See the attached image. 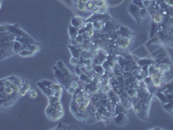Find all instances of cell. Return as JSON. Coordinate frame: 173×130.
Listing matches in <instances>:
<instances>
[{
    "mask_svg": "<svg viewBox=\"0 0 173 130\" xmlns=\"http://www.w3.org/2000/svg\"><path fill=\"white\" fill-rule=\"evenodd\" d=\"M74 72L77 75V76H80L81 74H82V71H81V66L78 64L74 67Z\"/></svg>",
    "mask_w": 173,
    "mask_h": 130,
    "instance_id": "32",
    "label": "cell"
},
{
    "mask_svg": "<svg viewBox=\"0 0 173 130\" xmlns=\"http://www.w3.org/2000/svg\"><path fill=\"white\" fill-rule=\"evenodd\" d=\"M93 24H94V29L95 31H101L104 28V26H105V23L102 22V21H100V20L94 21Z\"/></svg>",
    "mask_w": 173,
    "mask_h": 130,
    "instance_id": "15",
    "label": "cell"
},
{
    "mask_svg": "<svg viewBox=\"0 0 173 130\" xmlns=\"http://www.w3.org/2000/svg\"><path fill=\"white\" fill-rule=\"evenodd\" d=\"M49 104H53V103H56L57 101H60V98H57L54 96H49Z\"/></svg>",
    "mask_w": 173,
    "mask_h": 130,
    "instance_id": "28",
    "label": "cell"
},
{
    "mask_svg": "<svg viewBox=\"0 0 173 130\" xmlns=\"http://www.w3.org/2000/svg\"><path fill=\"white\" fill-rule=\"evenodd\" d=\"M139 14H140V17H141L142 19H144V18L147 17V15L149 14V12H148V10H147L145 7H144V8H142V9H140Z\"/></svg>",
    "mask_w": 173,
    "mask_h": 130,
    "instance_id": "27",
    "label": "cell"
},
{
    "mask_svg": "<svg viewBox=\"0 0 173 130\" xmlns=\"http://www.w3.org/2000/svg\"><path fill=\"white\" fill-rule=\"evenodd\" d=\"M85 40L86 39L84 37V35L78 34L76 36V37H74V39H72V44L74 45V46H80V45H81L82 43H84Z\"/></svg>",
    "mask_w": 173,
    "mask_h": 130,
    "instance_id": "11",
    "label": "cell"
},
{
    "mask_svg": "<svg viewBox=\"0 0 173 130\" xmlns=\"http://www.w3.org/2000/svg\"><path fill=\"white\" fill-rule=\"evenodd\" d=\"M46 116H48L51 121H56L60 120L61 118H62V116L64 115V111L63 110H59V109H56L54 108L51 105L49 104V106L46 108Z\"/></svg>",
    "mask_w": 173,
    "mask_h": 130,
    "instance_id": "1",
    "label": "cell"
},
{
    "mask_svg": "<svg viewBox=\"0 0 173 130\" xmlns=\"http://www.w3.org/2000/svg\"><path fill=\"white\" fill-rule=\"evenodd\" d=\"M132 4H135L136 6L139 7L140 9L144 8V1H143V0H133V1H132Z\"/></svg>",
    "mask_w": 173,
    "mask_h": 130,
    "instance_id": "26",
    "label": "cell"
},
{
    "mask_svg": "<svg viewBox=\"0 0 173 130\" xmlns=\"http://www.w3.org/2000/svg\"><path fill=\"white\" fill-rule=\"evenodd\" d=\"M79 78H80V80L81 81H82V82H85V83H90L91 82H92V78L90 77V76H88L87 75H86V74H81L80 76H79Z\"/></svg>",
    "mask_w": 173,
    "mask_h": 130,
    "instance_id": "22",
    "label": "cell"
},
{
    "mask_svg": "<svg viewBox=\"0 0 173 130\" xmlns=\"http://www.w3.org/2000/svg\"><path fill=\"white\" fill-rule=\"evenodd\" d=\"M70 64L75 67L76 65H78V64H79V59L72 57L70 58Z\"/></svg>",
    "mask_w": 173,
    "mask_h": 130,
    "instance_id": "33",
    "label": "cell"
},
{
    "mask_svg": "<svg viewBox=\"0 0 173 130\" xmlns=\"http://www.w3.org/2000/svg\"><path fill=\"white\" fill-rule=\"evenodd\" d=\"M43 91V93L46 96H54V93L55 91L50 88V87H44L43 89H41Z\"/></svg>",
    "mask_w": 173,
    "mask_h": 130,
    "instance_id": "20",
    "label": "cell"
},
{
    "mask_svg": "<svg viewBox=\"0 0 173 130\" xmlns=\"http://www.w3.org/2000/svg\"><path fill=\"white\" fill-rule=\"evenodd\" d=\"M56 65H57L58 68L62 71V73H63L66 76L70 77V78H74V77H75V75H74L72 73L70 72V70L67 68V66L62 62V61H59Z\"/></svg>",
    "mask_w": 173,
    "mask_h": 130,
    "instance_id": "8",
    "label": "cell"
},
{
    "mask_svg": "<svg viewBox=\"0 0 173 130\" xmlns=\"http://www.w3.org/2000/svg\"><path fill=\"white\" fill-rule=\"evenodd\" d=\"M126 112H127V109H126V108L123 106V104L121 102H119V103L116 104L115 110H114V116L119 115V114H121V113H126Z\"/></svg>",
    "mask_w": 173,
    "mask_h": 130,
    "instance_id": "14",
    "label": "cell"
},
{
    "mask_svg": "<svg viewBox=\"0 0 173 130\" xmlns=\"http://www.w3.org/2000/svg\"><path fill=\"white\" fill-rule=\"evenodd\" d=\"M54 129H69V125H65V124H62V123H60L58 124V126L56 128H55Z\"/></svg>",
    "mask_w": 173,
    "mask_h": 130,
    "instance_id": "31",
    "label": "cell"
},
{
    "mask_svg": "<svg viewBox=\"0 0 173 130\" xmlns=\"http://www.w3.org/2000/svg\"><path fill=\"white\" fill-rule=\"evenodd\" d=\"M42 83H43V85L45 87H50L52 86V84L54 83L52 81H50V80H46V79H44V80H42V81H40Z\"/></svg>",
    "mask_w": 173,
    "mask_h": 130,
    "instance_id": "30",
    "label": "cell"
},
{
    "mask_svg": "<svg viewBox=\"0 0 173 130\" xmlns=\"http://www.w3.org/2000/svg\"><path fill=\"white\" fill-rule=\"evenodd\" d=\"M99 11H100V7L95 5L94 7V9L92 10V12H93V14H95V13H99Z\"/></svg>",
    "mask_w": 173,
    "mask_h": 130,
    "instance_id": "39",
    "label": "cell"
},
{
    "mask_svg": "<svg viewBox=\"0 0 173 130\" xmlns=\"http://www.w3.org/2000/svg\"><path fill=\"white\" fill-rule=\"evenodd\" d=\"M95 5L99 6V7H107V0H96V1H94Z\"/></svg>",
    "mask_w": 173,
    "mask_h": 130,
    "instance_id": "23",
    "label": "cell"
},
{
    "mask_svg": "<svg viewBox=\"0 0 173 130\" xmlns=\"http://www.w3.org/2000/svg\"><path fill=\"white\" fill-rule=\"evenodd\" d=\"M69 35H70V37H71V40L74 39V37H76V36L79 34V29L74 27L72 25L69 26Z\"/></svg>",
    "mask_w": 173,
    "mask_h": 130,
    "instance_id": "19",
    "label": "cell"
},
{
    "mask_svg": "<svg viewBox=\"0 0 173 130\" xmlns=\"http://www.w3.org/2000/svg\"><path fill=\"white\" fill-rule=\"evenodd\" d=\"M85 62H86V59L83 57H80V58H79V65H84L85 64Z\"/></svg>",
    "mask_w": 173,
    "mask_h": 130,
    "instance_id": "36",
    "label": "cell"
},
{
    "mask_svg": "<svg viewBox=\"0 0 173 130\" xmlns=\"http://www.w3.org/2000/svg\"><path fill=\"white\" fill-rule=\"evenodd\" d=\"M30 91V84H29V81H24L23 86L21 88V90H20V96H25Z\"/></svg>",
    "mask_w": 173,
    "mask_h": 130,
    "instance_id": "10",
    "label": "cell"
},
{
    "mask_svg": "<svg viewBox=\"0 0 173 130\" xmlns=\"http://www.w3.org/2000/svg\"><path fill=\"white\" fill-rule=\"evenodd\" d=\"M69 49L71 52L72 57L75 58H80V57L81 56V52L83 51V49H81L80 46H74L73 44L69 45Z\"/></svg>",
    "mask_w": 173,
    "mask_h": 130,
    "instance_id": "7",
    "label": "cell"
},
{
    "mask_svg": "<svg viewBox=\"0 0 173 130\" xmlns=\"http://www.w3.org/2000/svg\"><path fill=\"white\" fill-rule=\"evenodd\" d=\"M61 96H62V91H55V93H54V96L60 98V99H61Z\"/></svg>",
    "mask_w": 173,
    "mask_h": 130,
    "instance_id": "38",
    "label": "cell"
},
{
    "mask_svg": "<svg viewBox=\"0 0 173 130\" xmlns=\"http://www.w3.org/2000/svg\"><path fill=\"white\" fill-rule=\"evenodd\" d=\"M119 31L120 37H128V38H132L135 36V33L134 32H132L131 29L127 28V27H124V26H120L119 29Z\"/></svg>",
    "mask_w": 173,
    "mask_h": 130,
    "instance_id": "9",
    "label": "cell"
},
{
    "mask_svg": "<svg viewBox=\"0 0 173 130\" xmlns=\"http://www.w3.org/2000/svg\"><path fill=\"white\" fill-rule=\"evenodd\" d=\"M86 23V20L81 17H74L72 19H71V24L74 27L77 28V29H81V28H83L84 24Z\"/></svg>",
    "mask_w": 173,
    "mask_h": 130,
    "instance_id": "6",
    "label": "cell"
},
{
    "mask_svg": "<svg viewBox=\"0 0 173 130\" xmlns=\"http://www.w3.org/2000/svg\"><path fill=\"white\" fill-rule=\"evenodd\" d=\"M94 72L96 75H102L105 74V69L102 66V64H97V65H94Z\"/></svg>",
    "mask_w": 173,
    "mask_h": 130,
    "instance_id": "17",
    "label": "cell"
},
{
    "mask_svg": "<svg viewBox=\"0 0 173 130\" xmlns=\"http://www.w3.org/2000/svg\"><path fill=\"white\" fill-rule=\"evenodd\" d=\"M152 129H160V128H153Z\"/></svg>",
    "mask_w": 173,
    "mask_h": 130,
    "instance_id": "40",
    "label": "cell"
},
{
    "mask_svg": "<svg viewBox=\"0 0 173 130\" xmlns=\"http://www.w3.org/2000/svg\"><path fill=\"white\" fill-rule=\"evenodd\" d=\"M62 88H63V85L61 84V83H54L51 86V88L54 90V91H61L62 90Z\"/></svg>",
    "mask_w": 173,
    "mask_h": 130,
    "instance_id": "24",
    "label": "cell"
},
{
    "mask_svg": "<svg viewBox=\"0 0 173 130\" xmlns=\"http://www.w3.org/2000/svg\"><path fill=\"white\" fill-rule=\"evenodd\" d=\"M67 90H68V93H69V95H71V96H73V95L75 93V91H76V89H75V88H74L72 86L70 87L69 88H68Z\"/></svg>",
    "mask_w": 173,
    "mask_h": 130,
    "instance_id": "37",
    "label": "cell"
},
{
    "mask_svg": "<svg viewBox=\"0 0 173 130\" xmlns=\"http://www.w3.org/2000/svg\"><path fill=\"white\" fill-rule=\"evenodd\" d=\"M11 82H12L13 83L15 84H16V85H18V86H23V84H24V80H22L20 77H18V76H14V75H11V76H10V77H7Z\"/></svg>",
    "mask_w": 173,
    "mask_h": 130,
    "instance_id": "16",
    "label": "cell"
},
{
    "mask_svg": "<svg viewBox=\"0 0 173 130\" xmlns=\"http://www.w3.org/2000/svg\"><path fill=\"white\" fill-rule=\"evenodd\" d=\"M74 5H75V8L80 11H87L86 7V4L80 1V0H74Z\"/></svg>",
    "mask_w": 173,
    "mask_h": 130,
    "instance_id": "12",
    "label": "cell"
},
{
    "mask_svg": "<svg viewBox=\"0 0 173 130\" xmlns=\"http://www.w3.org/2000/svg\"><path fill=\"white\" fill-rule=\"evenodd\" d=\"M24 50V44L17 40H15L13 44V51L15 54H19Z\"/></svg>",
    "mask_w": 173,
    "mask_h": 130,
    "instance_id": "13",
    "label": "cell"
},
{
    "mask_svg": "<svg viewBox=\"0 0 173 130\" xmlns=\"http://www.w3.org/2000/svg\"><path fill=\"white\" fill-rule=\"evenodd\" d=\"M83 27H84V29H86V30H91V29H94V24H93V22H86Z\"/></svg>",
    "mask_w": 173,
    "mask_h": 130,
    "instance_id": "29",
    "label": "cell"
},
{
    "mask_svg": "<svg viewBox=\"0 0 173 130\" xmlns=\"http://www.w3.org/2000/svg\"><path fill=\"white\" fill-rule=\"evenodd\" d=\"M36 53L34 52V51H32V50H27V49H24V50H23L20 53H19V55L21 56V57H32V56H34Z\"/></svg>",
    "mask_w": 173,
    "mask_h": 130,
    "instance_id": "18",
    "label": "cell"
},
{
    "mask_svg": "<svg viewBox=\"0 0 173 130\" xmlns=\"http://www.w3.org/2000/svg\"><path fill=\"white\" fill-rule=\"evenodd\" d=\"M29 97H31V98H36L37 96H38V94H37V92L36 91V90H33V89H30V91L29 92Z\"/></svg>",
    "mask_w": 173,
    "mask_h": 130,
    "instance_id": "34",
    "label": "cell"
},
{
    "mask_svg": "<svg viewBox=\"0 0 173 130\" xmlns=\"http://www.w3.org/2000/svg\"><path fill=\"white\" fill-rule=\"evenodd\" d=\"M113 69H114V73L115 75H122V74H123L122 68H121V66H120L118 62L113 67Z\"/></svg>",
    "mask_w": 173,
    "mask_h": 130,
    "instance_id": "21",
    "label": "cell"
},
{
    "mask_svg": "<svg viewBox=\"0 0 173 130\" xmlns=\"http://www.w3.org/2000/svg\"><path fill=\"white\" fill-rule=\"evenodd\" d=\"M139 11H140V8L136 6L135 4H133L132 3L130 4L129 6V12L131 13V15L132 16L133 18L136 19L137 23L138 24H140L142 18L140 17V14H139Z\"/></svg>",
    "mask_w": 173,
    "mask_h": 130,
    "instance_id": "5",
    "label": "cell"
},
{
    "mask_svg": "<svg viewBox=\"0 0 173 130\" xmlns=\"http://www.w3.org/2000/svg\"><path fill=\"white\" fill-rule=\"evenodd\" d=\"M114 121L115 125L119 127H122V126H126L127 124H128L129 120L126 113H121V114L114 116Z\"/></svg>",
    "mask_w": 173,
    "mask_h": 130,
    "instance_id": "4",
    "label": "cell"
},
{
    "mask_svg": "<svg viewBox=\"0 0 173 130\" xmlns=\"http://www.w3.org/2000/svg\"><path fill=\"white\" fill-rule=\"evenodd\" d=\"M6 29H8L10 32H11L16 37H27L29 36L26 32H24L21 28H19V26L17 24L15 25H10V24H4Z\"/></svg>",
    "mask_w": 173,
    "mask_h": 130,
    "instance_id": "3",
    "label": "cell"
},
{
    "mask_svg": "<svg viewBox=\"0 0 173 130\" xmlns=\"http://www.w3.org/2000/svg\"><path fill=\"white\" fill-rule=\"evenodd\" d=\"M94 6H95V4H94V2L92 1V0H89V1L86 4V7L87 11H92V10L94 9Z\"/></svg>",
    "mask_w": 173,
    "mask_h": 130,
    "instance_id": "25",
    "label": "cell"
},
{
    "mask_svg": "<svg viewBox=\"0 0 173 130\" xmlns=\"http://www.w3.org/2000/svg\"><path fill=\"white\" fill-rule=\"evenodd\" d=\"M132 38H128V37H119L115 41V45L119 48L122 50H128L132 44Z\"/></svg>",
    "mask_w": 173,
    "mask_h": 130,
    "instance_id": "2",
    "label": "cell"
},
{
    "mask_svg": "<svg viewBox=\"0 0 173 130\" xmlns=\"http://www.w3.org/2000/svg\"><path fill=\"white\" fill-rule=\"evenodd\" d=\"M99 14H108V10H107V7H100Z\"/></svg>",
    "mask_w": 173,
    "mask_h": 130,
    "instance_id": "35",
    "label": "cell"
}]
</instances>
